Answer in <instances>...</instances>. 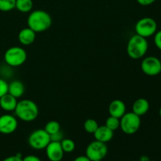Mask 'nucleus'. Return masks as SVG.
Returning a JSON list of instances; mask_svg holds the SVG:
<instances>
[{
	"instance_id": "aec40b11",
	"label": "nucleus",
	"mask_w": 161,
	"mask_h": 161,
	"mask_svg": "<svg viewBox=\"0 0 161 161\" xmlns=\"http://www.w3.org/2000/svg\"><path fill=\"white\" fill-rule=\"evenodd\" d=\"M98 127L99 125L98 124H97V121L94 120V119H86V120L84 122V124H83L84 130H86L87 133H90V134H94Z\"/></svg>"
},
{
	"instance_id": "4be33fe9",
	"label": "nucleus",
	"mask_w": 161,
	"mask_h": 161,
	"mask_svg": "<svg viewBox=\"0 0 161 161\" xmlns=\"http://www.w3.org/2000/svg\"><path fill=\"white\" fill-rule=\"evenodd\" d=\"M105 126L113 131H115L119 127V119L115 116H110L109 117L107 118L105 121Z\"/></svg>"
},
{
	"instance_id": "72a5a7b5",
	"label": "nucleus",
	"mask_w": 161,
	"mask_h": 161,
	"mask_svg": "<svg viewBox=\"0 0 161 161\" xmlns=\"http://www.w3.org/2000/svg\"><path fill=\"white\" fill-rule=\"evenodd\" d=\"M160 61H161V58H160Z\"/></svg>"
},
{
	"instance_id": "2eb2a0df",
	"label": "nucleus",
	"mask_w": 161,
	"mask_h": 161,
	"mask_svg": "<svg viewBox=\"0 0 161 161\" xmlns=\"http://www.w3.org/2000/svg\"><path fill=\"white\" fill-rule=\"evenodd\" d=\"M17 98L14 97L9 93L0 97V107L4 111H14L17 105Z\"/></svg>"
},
{
	"instance_id": "a878e982",
	"label": "nucleus",
	"mask_w": 161,
	"mask_h": 161,
	"mask_svg": "<svg viewBox=\"0 0 161 161\" xmlns=\"http://www.w3.org/2000/svg\"><path fill=\"white\" fill-rule=\"evenodd\" d=\"M154 43L156 47L161 50V30L154 34Z\"/></svg>"
},
{
	"instance_id": "393cba45",
	"label": "nucleus",
	"mask_w": 161,
	"mask_h": 161,
	"mask_svg": "<svg viewBox=\"0 0 161 161\" xmlns=\"http://www.w3.org/2000/svg\"><path fill=\"white\" fill-rule=\"evenodd\" d=\"M50 142H61L63 140V134L61 133V130L58 132H56L54 134H52L50 135Z\"/></svg>"
},
{
	"instance_id": "b1692460",
	"label": "nucleus",
	"mask_w": 161,
	"mask_h": 161,
	"mask_svg": "<svg viewBox=\"0 0 161 161\" xmlns=\"http://www.w3.org/2000/svg\"><path fill=\"white\" fill-rule=\"evenodd\" d=\"M8 86H9V84H8L6 80L0 79V97L7 94Z\"/></svg>"
},
{
	"instance_id": "9b49d317",
	"label": "nucleus",
	"mask_w": 161,
	"mask_h": 161,
	"mask_svg": "<svg viewBox=\"0 0 161 161\" xmlns=\"http://www.w3.org/2000/svg\"><path fill=\"white\" fill-rule=\"evenodd\" d=\"M45 149L47 158L50 161H61L63 159L64 152L61 147V142H50Z\"/></svg>"
},
{
	"instance_id": "0eeeda50",
	"label": "nucleus",
	"mask_w": 161,
	"mask_h": 161,
	"mask_svg": "<svg viewBox=\"0 0 161 161\" xmlns=\"http://www.w3.org/2000/svg\"><path fill=\"white\" fill-rule=\"evenodd\" d=\"M157 31V24L151 17H143L140 19L135 25V31L137 35L144 38H149L153 36Z\"/></svg>"
},
{
	"instance_id": "ddd939ff",
	"label": "nucleus",
	"mask_w": 161,
	"mask_h": 161,
	"mask_svg": "<svg viewBox=\"0 0 161 161\" xmlns=\"http://www.w3.org/2000/svg\"><path fill=\"white\" fill-rule=\"evenodd\" d=\"M94 135L95 140L106 143L111 141L112 138H113V131L108 128L105 125L99 126L96 131L94 133Z\"/></svg>"
},
{
	"instance_id": "f3484780",
	"label": "nucleus",
	"mask_w": 161,
	"mask_h": 161,
	"mask_svg": "<svg viewBox=\"0 0 161 161\" xmlns=\"http://www.w3.org/2000/svg\"><path fill=\"white\" fill-rule=\"evenodd\" d=\"M8 93L16 98L21 97L25 93V86L20 80H14L8 86Z\"/></svg>"
},
{
	"instance_id": "5701e85b",
	"label": "nucleus",
	"mask_w": 161,
	"mask_h": 161,
	"mask_svg": "<svg viewBox=\"0 0 161 161\" xmlns=\"http://www.w3.org/2000/svg\"><path fill=\"white\" fill-rule=\"evenodd\" d=\"M16 0H0V10L8 12L15 8Z\"/></svg>"
},
{
	"instance_id": "c85d7f7f",
	"label": "nucleus",
	"mask_w": 161,
	"mask_h": 161,
	"mask_svg": "<svg viewBox=\"0 0 161 161\" xmlns=\"http://www.w3.org/2000/svg\"><path fill=\"white\" fill-rule=\"evenodd\" d=\"M156 0H137L138 3L142 6H149V5L153 4Z\"/></svg>"
},
{
	"instance_id": "f257e3e1",
	"label": "nucleus",
	"mask_w": 161,
	"mask_h": 161,
	"mask_svg": "<svg viewBox=\"0 0 161 161\" xmlns=\"http://www.w3.org/2000/svg\"><path fill=\"white\" fill-rule=\"evenodd\" d=\"M28 28L35 32H42L50 28L52 25V18L50 14L44 10L37 9L32 11L28 17Z\"/></svg>"
},
{
	"instance_id": "f8f14e48",
	"label": "nucleus",
	"mask_w": 161,
	"mask_h": 161,
	"mask_svg": "<svg viewBox=\"0 0 161 161\" xmlns=\"http://www.w3.org/2000/svg\"><path fill=\"white\" fill-rule=\"evenodd\" d=\"M108 113L110 116L120 119L126 113V105L123 101L113 100L108 106Z\"/></svg>"
},
{
	"instance_id": "20e7f679",
	"label": "nucleus",
	"mask_w": 161,
	"mask_h": 161,
	"mask_svg": "<svg viewBox=\"0 0 161 161\" xmlns=\"http://www.w3.org/2000/svg\"><path fill=\"white\" fill-rule=\"evenodd\" d=\"M141 126L140 116L131 113H126L119 119V127L123 132L127 135H133L136 133Z\"/></svg>"
},
{
	"instance_id": "4468645a",
	"label": "nucleus",
	"mask_w": 161,
	"mask_h": 161,
	"mask_svg": "<svg viewBox=\"0 0 161 161\" xmlns=\"http://www.w3.org/2000/svg\"><path fill=\"white\" fill-rule=\"evenodd\" d=\"M36 33L30 28H23L20 31L18 34V39L21 44L25 46H28L32 44L36 40Z\"/></svg>"
},
{
	"instance_id": "9d476101",
	"label": "nucleus",
	"mask_w": 161,
	"mask_h": 161,
	"mask_svg": "<svg viewBox=\"0 0 161 161\" xmlns=\"http://www.w3.org/2000/svg\"><path fill=\"white\" fill-rule=\"evenodd\" d=\"M18 123L14 116L5 114L0 116V133L4 135L12 134L17 130Z\"/></svg>"
},
{
	"instance_id": "423d86ee",
	"label": "nucleus",
	"mask_w": 161,
	"mask_h": 161,
	"mask_svg": "<svg viewBox=\"0 0 161 161\" xmlns=\"http://www.w3.org/2000/svg\"><path fill=\"white\" fill-rule=\"evenodd\" d=\"M28 145L32 149L41 150L46 149L50 142V135L44 129H37L31 132L28 137Z\"/></svg>"
},
{
	"instance_id": "473e14b6",
	"label": "nucleus",
	"mask_w": 161,
	"mask_h": 161,
	"mask_svg": "<svg viewBox=\"0 0 161 161\" xmlns=\"http://www.w3.org/2000/svg\"><path fill=\"white\" fill-rule=\"evenodd\" d=\"M94 161H102V160H94Z\"/></svg>"
},
{
	"instance_id": "2f4dec72",
	"label": "nucleus",
	"mask_w": 161,
	"mask_h": 161,
	"mask_svg": "<svg viewBox=\"0 0 161 161\" xmlns=\"http://www.w3.org/2000/svg\"><path fill=\"white\" fill-rule=\"evenodd\" d=\"M159 114H160V116L161 117V107H160V110H159Z\"/></svg>"
},
{
	"instance_id": "f704fd0d",
	"label": "nucleus",
	"mask_w": 161,
	"mask_h": 161,
	"mask_svg": "<svg viewBox=\"0 0 161 161\" xmlns=\"http://www.w3.org/2000/svg\"><path fill=\"white\" fill-rule=\"evenodd\" d=\"M135 161H138V160H135ZM138 161H139V160H138Z\"/></svg>"
},
{
	"instance_id": "7c9ffc66",
	"label": "nucleus",
	"mask_w": 161,
	"mask_h": 161,
	"mask_svg": "<svg viewBox=\"0 0 161 161\" xmlns=\"http://www.w3.org/2000/svg\"><path fill=\"white\" fill-rule=\"evenodd\" d=\"M139 161H150V160H149V157H147V156H142L140 157Z\"/></svg>"
},
{
	"instance_id": "dca6fc26",
	"label": "nucleus",
	"mask_w": 161,
	"mask_h": 161,
	"mask_svg": "<svg viewBox=\"0 0 161 161\" xmlns=\"http://www.w3.org/2000/svg\"><path fill=\"white\" fill-rule=\"evenodd\" d=\"M149 109V102L146 98H138L134 102L132 112L141 116L146 114Z\"/></svg>"
},
{
	"instance_id": "7ed1b4c3",
	"label": "nucleus",
	"mask_w": 161,
	"mask_h": 161,
	"mask_svg": "<svg viewBox=\"0 0 161 161\" xmlns=\"http://www.w3.org/2000/svg\"><path fill=\"white\" fill-rule=\"evenodd\" d=\"M149 43L146 38L135 35L129 39L127 46V54L132 59H140L147 52Z\"/></svg>"
},
{
	"instance_id": "6e6552de",
	"label": "nucleus",
	"mask_w": 161,
	"mask_h": 161,
	"mask_svg": "<svg viewBox=\"0 0 161 161\" xmlns=\"http://www.w3.org/2000/svg\"><path fill=\"white\" fill-rule=\"evenodd\" d=\"M108 147L106 144L95 140L87 146L86 149V156L91 161L102 160L107 155Z\"/></svg>"
},
{
	"instance_id": "a211bd4d",
	"label": "nucleus",
	"mask_w": 161,
	"mask_h": 161,
	"mask_svg": "<svg viewBox=\"0 0 161 161\" xmlns=\"http://www.w3.org/2000/svg\"><path fill=\"white\" fill-rule=\"evenodd\" d=\"M33 7L32 0H16V6L20 12L28 13L31 10Z\"/></svg>"
},
{
	"instance_id": "1a4fd4ad",
	"label": "nucleus",
	"mask_w": 161,
	"mask_h": 161,
	"mask_svg": "<svg viewBox=\"0 0 161 161\" xmlns=\"http://www.w3.org/2000/svg\"><path fill=\"white\" fill-rule=\"evenodd\" d=\"M141 69L146 75L155 76L161 72V61L159 58L149 56L143 59L141 63Z\"/></svg>"
},
{
	"instance_id": "cd10ccee",
	"label": "nucleus",
	"mask_w": 161,
	"mask_h": 161,
	"mask_svg": "<svg viewBox=\"0 0 161 161\" xmlns=\"http://www.w3.org/2000/svg\"><path fill=\"white\" fill-rule=\"evenodd\" d=\"M22 161H41V160L36 156L28 155L22 158Z\"/></svg>"
},
{
	"instance_id": "f03ea898",
	"label": "nucleus",
	"mask_w": 161,
	"mask_h": 161,
	"mask_svg": "<svg viewBox=\"0 0 161 161\" xmlns=\"http://www.w3.org/2000/svg\"><path fill=\"white\" fill-rule=\"evenodd\" d=\"M14 112L20 119L25 122H31L38 117L39 108L33 101L24 99L17 102Z\"/></svg>"
},
{
	"instance_id": "c756f323",
	"label": "nucleus",
	"mask_w": 161,
	"mask_h": 161,
	"mask_svg": "<svg viewBox=\"0 0 161 161\" xmlns=\"http://www.w3.org/2000/svg\"><path fill=\"white\" fill-rule=\"evenodd\" d=\"M73 161H91L86 156H80L76 157Z\"/></svg>"
},
{
	"instance_id": "bb28decb",
	"label": "nucleus",
	"mask_w": 161,
	"mask_h": 161,
	"mask_svg": "<svg viewBox=\"0 0 161 161\" xmlns=\"http://www.w3.org/2000/svg\"><path fill=\"white\" fill-rule=\"evenodd\" d=\"M3 161H22V157L20 154H17L15 156H11V157H6Z\"/></svg>"
},
{
	"instance_id": "6ab92c4d",
	"label": "nucleus",
	"mask_w": 161,
	"mask_h": 161,
	"mask_svg": "<svg viewBox=\"0 0 161 161\" xmlns=\"http://www.w3.org/2000/svg\"><path fill=\"white\" fill-rule=\"evenodd\" d=\"M44 130L50 135H52V134H54L56 133V132L60 131V130H61V125H60V124L58 121H49V122L46 124Z\"/></svg>"
},
{
	"instance_id": "412c9836",
	"label": "nucleus",
	"mask_w": 161,
	"mask_h": 161,
	"mask_svg": "<svg viewBox=\"0 0 161 161\" xmlns=\"http://www.w3.org/2000/svg\"><path fill=\"white\" fill-rule=\"evenodd\" d=\"M61 147H62L63 151L64 153H72L75 150V144L74 142V141H72V139H69V138H63L62 141L61 142Z\"/></svg>"
},
{
	"instance_id": "39448f33",
	"label": "nucleus",
	"mask_w": 161,
	"mask_h": 161,
	"mask_svg": "<svg viewBox=\"0 0 161 161\" xmlns=\"http://www.w3.org/2000/svg\"><path fill=\"white\" fill-rule=\"evenodd\" d=\"M27 59V53L20 47H13L8 49L4 54V60L8 65L18 67L23 64Z\"/></svg>"
}]
</instances>
